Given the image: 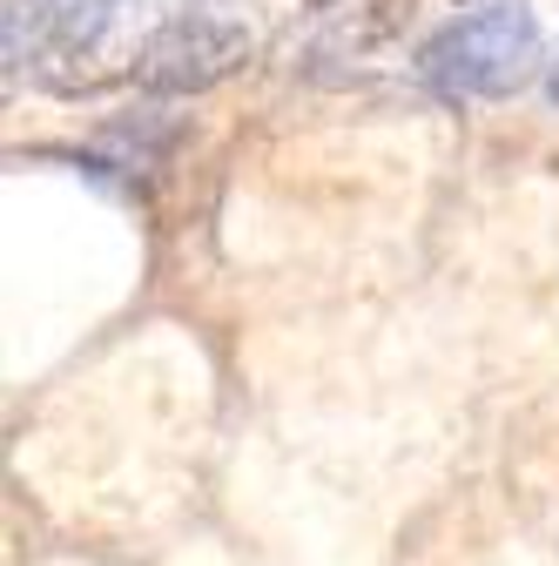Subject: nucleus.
<instances>
[{
    "instance_id": "f257e3e1",
    "label": "nucleus",
    "mask_w": 559,
    "mask_h": 566,
    "mask_svg": "<svg viewBox=\"0 0 559 566\" xmlns=\"http://www.w3.org/2000/svg\"><path fill=\"white\" fill-rule=\"evenodd\" d=\"M546 61V34L526 0H472L445 28L418 41V75L445 102H499L519 95Z\"/></svg>"
},
{
    "instance_id": "f03ea898",
    "label": "nucleus",
    "mask_w": 559,
    "mask_h": 566,
    "mask_svg": "<svg viewBox=\"0 0 559 566\" xmlns=\"http://www.w3.org/2000/svg\"><path fill=\"white\" fill-rule=\"evenodd\" d=\"M256 34L230 0H189L162 28H149V41L135 48V88L143 95H202L230 82L250 61Z\"/></svg>"
},
{
    "instance_id": "7ed1b4c3",
    "label": "nucleus",
    "mask_w": 559,
    "mask_h": 566,
    "mask_svg": "<svg viewBox=\"0 0 559 566\" xmlns=\"http://www.w3.org/2000/svg\"><path fill=\"white\" fill-rule=\"evenodd\" d=\"M122 0H8V75H34L48 88H75L82 61L108 48Z\"/></svg>"
},
{
    "instance_id": "20e7f679",
    "label": "nucleus",
    "mask_w": 559,
    "mask_h": 566,
    "mask_svg": "<svg viewBox=\"0 0 559 566\" xmlns=\"http://www.w3.org/2000/svg\"><path fill=\"white\" fill-rule=\"evenodd\" d=\"M546 95H552V108H559V54L546 61Z\"/></svg>"
},
{
    "instance_id": "39448f33",
    "label": "nucleus",
    "mask_w": 559,
    "mask_h": 566,
    "mask_svg": "<svg viewBox=\"0 0 559 566\" xmlns=\"http://www.w3.org/2000/svg\"><path fill=\"white\" fill-rule=\"evenodd\" d=\"M310 8H324V0H310Z\"/></svg>"
}]
</instances>
